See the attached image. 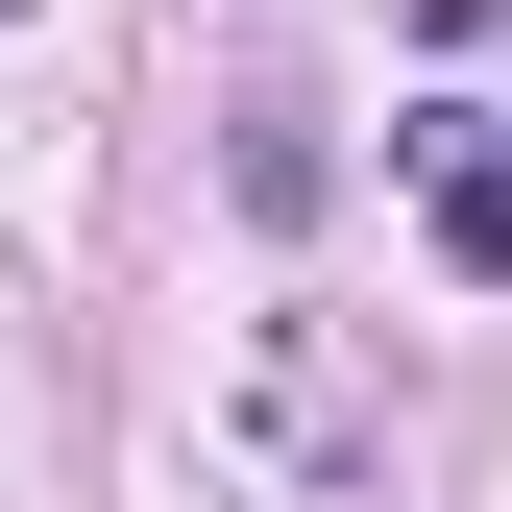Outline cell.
Returning <instances> with one entry per match:
<instances>
[{
    "mask_svg": "<svg viewBox=\"0 0 512 512\" xmlns=\"http://www.w3.org/2000/svg\"><path fill=\"white\" fill-rule=\"evenodd\" d=\"M0 25H25V0H0Z\"/></svg>",
    "mask_w": 512,
    "mask_h": 512,
    "instance_id": "2",
    "label": "cell"
},
{
    "mask_svg": "<svg viewBox=\"0 0 512 512\" xmlns=\"http://www.w3.org/2000/svg\"><path fill=\"white\" fill-rule=\"evenodd\" d=\"M415 196H439V244H464V269H488V293H512V171H488V147H464V122H415Z\"/></svg>",
    "mask_w": 512,
    "mask_h": 512,
    "instance_id": "1",
    "label": "cell"
}]
</instances>
